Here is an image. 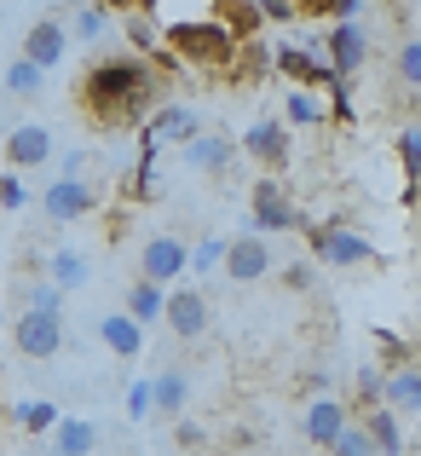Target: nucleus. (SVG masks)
Masks as SVG:
<instances>
[{
  "instance_id": "1",
  "label": "nucleus",
  "mask_w": 421,
  "mask_h": 456,
  "mask_svg": "<svg viewBox=\"0 0 421 456\" xmlns=\"http://www.w3.org/2000/svg\"><path fill=\"white\" fill-rule=\"evenodd\" d=\"M76 104L93 127H139L144 116L156 110V69L139 64L134 53H116V58H99V64L81 76L76 87Z\"/></svg>"
},
{
  "instance_id": "2",
  "label": "nucleus",
  "mask_w": 421,
  "mask_h": 456,
  "mask_svg": "<svg viewBox=\"0 0 421 456\" xmlns=\"http://www.w3.org/2000/svg\"><path fill=\"white\" fill-rule=\"evenodd\" d=\"M300 237L312 243V255L323 266H369L376 260V243L364 232H352L346 220H300Z\"/></svg>"
},
{
  "instance_id": "3",
  "label": "nucleus",
  "mask_w": 421,
  "mask_h": 456,
  "mask_svg": "<svg viewBox=\"0 0 421 456\" xmlns=\"http://www.w3.org/2000/svg\"><path fill=\"white\" fill-rule=\"evenodd\" d=\"M248 214H255V225L248 232L255 237H271V232H300V202L283 191V179H271V174H260L255 179V191H248Z\"/></svg>"
},
{
  "instance_id": "4",
  "label": "nucleus",
  "mask_w": 421,
  "mask_h": 456,
  "mask_svg": "<svg viewBox=\"0 0 421 456\" xmlns=\"http://www.w3.org/2000/svg\"><path fill=\"white\" fill-rule=\"evenodd\" d=\"M93 208H99V191H93L87 174H81V179H69V174H53V179H46V191H41L46 225H76V220H87Z\"/></svg>"
},
{
  "instance_id": "5",
  "label": "nucleus",
  "mask_w": 421,
  "mask_h": 456,
  "mask_svg": "<svg viewBox=\"0 0 421 456\" xmlns=\"http://www.w3.org/2000/svg\"><path fill=\"white\" fill-rule=\"evenodd\" d=\"M162 323L179 335V341H202V335H208V323H214L208 295L190 289V283H174V289H167V301H162Z\"/></svg>"
},
{
  "instance_id": "6",
  "label": "nucleus",
  "mask_w": 421,
  "mask_h": 456,
  "mask_svg": "<svg viewBox=\"0 0 421 456\" xmlns=\"http://www.w3.org/2000/svg\"><path fill=\"white\" fill-rule=\"evenodd\" d=\"M220 272H225L231 283H260L266 272H278V255H271L266 237L237 232V237H225V260H220Z\"/></svg>"
},
{
  "instance_id": "7",
  "label": "nucleus",
  "mask_w": 421,
  "mask_h": 456,
  "mask_svg": "<svg viewBox=\"0 0 421 456\" xmlns=\"http://www.w3.org/2000/svg\"><path fill=\"white\" fill-rule=\"evenodd\" d=\"M139 278L156 283V289H174V283L185 278V243H179L174 232L144 237V248H139Z\"/></svg>"
},
{
  "instance_id": "8",
  "label": "nucleus",
  "mask_w": 421,
  "mask_h": 456,
  "mask_svg": "<svg viewBox=\"0 0 421 456\" xmlns=\"http://www.w3.org/2000/svg\"><path fill=\"white\" fill-rule=\"evenodd\" d=\"M58 151L53 127L46 122H12L6 127V167H18V174H35V167H46Z\"/></svg>"
},
{
  "instance_id": "9",
  "label": "nucleus",
  "mask_w": 421,
  "mask_h": 456,
  "mask_svg": "<svg viewBox=\"0 0 421 456\" xmlns=\"http://www.w3.org/2000/svg\"><path fill=\"white\" fill-rule=\"evenodd\" d=\"M364 58H369V35L358 23H329L323 29V64H329V76L352 81L364 69Z\"/></svg>"
},
{
  "instance_id": "10",
  "label": "nucleus",
  "mask_w": 421,
  "mask_h": 456,
  "mask_svg": "<svg viewBox=\"0 0 421 456\" xmlns=\"http://www.w3.org/2000/svg\"><path fill=\"white\" fill-rule=\"evenodd\" d=\"M12 341H18V353H23V358L46 364V358H58V353H64V318L18 312V323H12Z\"/></svg>"
},
{
  "instance_id": "11",
  "label": "nucleus",
  "mask_w": 421,
  "mask_h": 456,
  "mask_svg": "<svg viewBox=\"0 0 421 456\" xmlns=\"http://www.w3.org/2000/svg\"><path fill=\"white\" fill-rule=\"evenodd\" d=\"M18 58H23V64H35L41 76H46V69H58V64L69 58V35H64V23H58V18H35L29 29H23Z\"/></svg>"
},
{
  "instance_id": "12",
  "label": "nucleus",
  "mask_w": 421,
  "mask_h": 456,
  "mask_svg": "<svg viewBox=\"0 0 421 456\" xmlns=\"http://www.w3.org/2000/svg\"><path fill=\"white\" fill-rule=\"evenodd\" d=\"M110 18L122 23L127 53H134L139 64H156V58L167 53V46H162V23L150 18V6H144V0H139V6H110Z\"/></svg>"
},
{
  "instance_id": "13",
  "label": "nucleus",
  "mask_w": 421,
  "mask_h": 456,
  "mask_svg": "<svg viewBox=\"0 0 421 456\" xmlns=\"http://www.w3.org/2000/svg\"><path fill=\"white\" fill-rule=\"evenodd\" d=\"M346 422H352V411H346V399H335V393H323V399H306V411H300V434H306L318 451H329L335 439H341Z\"/></svg>"
},
{
  "instance_id": "14",
  "label": "nucleus",
  "mask_w": 421,
  "mask_h": 456,
  "mask_svg": "<svg viewBox=\"0 0 421 456\" xmlns=\"http://www.w3.org/2000/svg\"><path fill=\"white\" fill-rule=\"evenodd\" d=\"M237 151H243V156H255V162L266 167L271 179H278L283 167H288V127H283V122H255V127H243Z\"/></svg>"
},
{
  "instance_id": "15",
  "label": "nucleus",
  "mask_w": 421,
  "mask_h": 456,
  "mask_svg": "<svg viewBox=\"0 0 421 456\" xmlns=\"http://www.w3.org/2000/svg\"><path fill=\"white\" fill-rule=\"evenodd\" d=\"M185 162H190V174H214V179H220L225 167L237 162V139L220 134V127H202V134L185 145Z\"/></svg>"
},
{
  "instance_id": "16",
  "label": "nucleus",
  "mask_w": 421,
  "mask_h": 456,
  "mask_svg": "<svg viewBox=\"0 0 421 456\" xmlns=\"http://www.w3.org/2000/svg\"><path fill=\"white\" fill-rule=\"evenodd\" d=\"M99 341H104L110 358H127V364L144 358V330L127 318V312H99Z\"/></svg>"
},
{
  "instance_id": "17",
  "label": "nucleus",
  "mask_w": 421,
  "mask_h": 456,
  "mask_svg": "<svg viewBox=\"0 0 421 456\" xmlns=\"http://www.w3.org/2000/svg\"><path fill=\"white\" fill-rule=\"evenodd\" d=\"M185 404H190V376L185 370H156L150 376V411L167 416V422H179Z\"/></svg>"
},
{
  "instance_id": "18",
  "label": "nucleus",
  "mask_w": 421,
  "mask_h": 456,
  "mask_svg": "<svg viewBox=\"0 0 421 456\" xmlns=\"http://www.w3.org/2000/svg\"><path fill=\"white\" fill-rule=\"evenodd\" d=\"M208 12H214V23H220V29L231 35L237 46H243V41H260V29H266V23H260V6H255V0H214Z\"/></svg>"
},
{
  "instance_id": "19",
  "label": "nucleus",
  "mask_w": 421,
  "mask_h": 456,
  "mask_svg": "<svg viewBox=\"0 0 421 456\" xmlns=\"http://www.w3.org/2000/svg\"><path fill=\"white\" fill-rule=\"evenodd\" d=\"M381 404H387L393 416H416L421 411V370L416 364L387 370V376H381Z\"/></svg>"
},
{
  "instance_id": "20",
  "label": "nucleus",
  "mask_w": 421,
  "mask_h": 456,
  "mask_svg": "<svg viewBox=\"0 0 421 456\" xmlns=\"http://www.w3.org/2000/svg\"><path fill=\"white\" fill-rule=\"evenodd\" d=\"M358 428H364V439H369V451H376V456H404V428H399V416H393L387 404L364 411V416H358Z\"/></svg>"
},
{
  "instance_id": "21",
  "label": "nucleus",
  "mask_w": 421,
  "mask_h": 456,
  "mask_svg": "<svg viewBox=\"0 0 421 456\" xmlns=\"http://www.w3.org/2000/svg\"><path fill=\"white\" fill-rule=\"evenodd\" d=\"M46 283H53V289H87V283H93V260L87 255H81V248H58V255L53 260H46Z\"/></svg>"
},
{
  "instance_id": "22",
  "label": "nucleus",
  "mask_w": 421,
  "mask_h": 456,
  "mask_svg": "<svg viewBox=\"0 0 421 456\" xmlns=\"http://www.w3.org/2000/svg\"><path fill=\"white\" fill-rule=\"evenodd\" d=\"M46 445H53V456H87L99 445V428L81 422V416H58V428L46 434Z\"/></svg>"
},
{
  "instance_id": "23",
  "label": "nucleus",
  "mask_w": 421,
  "mask_h": 456,
  "mask_svg": "<svg viewBox=\"0 0 421 456\" xmlns=\"http://www.w3.org/2000/svg\"><path fill=\"white\" fill-rule=\"evenodd\" d=\"M162 301H167V289H156V283H144V278H134L127 283V318L139 323V330H150V323H162Z\"/></svg>"
},
{
  "instance_id": "24",
  "label": "nucleus",
  "mask_w": 421,
  "mask_h": 456,
  "mask_svg": "<svg viewBox=\"0 0 421 456\" xmlns=\"http://www.w3.org/2000/svg\"><path fill=\"white\" fill-rule=\"evenodd\" d=\"M266 69H271V53H266V41H243V46L231 53V64H225V76H231L237 87H255V81L266 76Z\"/></svg>"
},
{
  "instance_id": "25",
  "label": "nucleus",
  "mask_w": 421,
  "mask_h": 456,
  "mask_svg": "<svg viewBox=\"0 0 421 456\" xmlns=\"http://www.w3.org/2000/svg\"><path fill=\"white\" fill-rule=\"evenodd\" d=\"M64 35H69V41H104V35H110V6H69L64 12Z\"/></svg>"
},
{
  "instance_id": "26",
  "label": "nucleus",
  "mask_w": 421,
  "mask_h": 456,
  "mask_svg": "<svg viewBox=\"0 0 421 456\" xmlns=\"http://www.w3.org/2000/svg\"><path fill=\"white\" fill-rule=\"evenodd\" d=\"M12 416H18V428H23V434L46 439V434L58 428V416H64V411H58L53 399H23V404H12Z\"/></svg>"
},
{
  "instance_id": "27",
  "label": "nucleus",
  "mask_w": 421,
  "mask_h": 456,
  "mask_svg": "<svg viewBox=\"0 0 421 456\" xmlns=\"http://www.w3.org/2000/svg\"><path fill=\"white\" fill-rule=\"evenodd\" d=\"M0 81H6V99H41V87H46V76L35 64H23V58L0 64Z\"/></svg>"
},
{
  "instance_id": "28",
  "label": "nucleus",
  "mask_w": 421,
  "mask_h": 456,
  "mask_svg": "<svg viewBox=\"0 0 421 456\" xmlns=\"http://www.w3.org/2000/svg\"><path fill=\"white\" fill-rule=\"evenodd\" d=\"M225 260V237H197V243H185V272H197V278H214Z\"/></svg>"
},
{
  "instance_id": "29",
  "label": "nucleus",
  "mask_w": 421,
  "mask_h": 456,
  "mask_svg": "<svg viewBox=\"0 0 421 456\" xmlns=\"http://www.w3.org/2000/svg\"><path fill=\"white\" fill-rule=\"evenodd\" d=\"M283 122L288 127H318V122H329V116H323V99H318V93H288V99H283Z\"/></svg>"
},
{
  "instance_id": "30",
  "label": "nucleus",
  "mask_w": 421,
  "mask_h": 456,
  "mask_svg": "<svg viewBox=\"0 0 421 456\" xmlns=\"http://www.w3.org/2000/svg\"><path fill=\"white\" fill-rule=\"evenodd\" d=\"M23 312H41V318H64V289H53L46 278L23 283Z\"/></svg>"
},
{
  "instance_id": "31",
  "label": "nucleus",
  "mask_w": 421,
  "mask_h": 456,
  "mask_svg": "<svg viewBox=\"0 0 421 456\" xmlns=\"http://www.w3.org/2000/svg\"><path fill=\"white\" fill-rule=\"evenodd\" d=\"M393 151H399V162H404V185H416L421 179V122H404L399 139H393Z\"/></svg>"
},
{
  "instance_id": "32",
  "label": "nucleus",
  "mask_w": 421,
  "mask_h": 456,
  "mask_svg": "<svg viewBox=\"0 0 421 456\" xmlns=\"http://www.w3.org/2000/svg\"><path fill=\"white\" fill-rule=\"evenodd\" d=\"M376 404H381V370H352V399H346V411H358V416H364V411H376Z\"/></svg>"
},
{
  "instance_id": "33",
  "label": "nucleus",
  "mask_w": 421,
  "mask_h": 456,
  "mask_svg": "<svg viewBox=\"0 0 421 456\" xmlns=\"http://www.w3.org/2000/svg\"><path fill=\"white\" fill-rule=\"evenodd\" d=\"M376 346H381V364H387V370L416 364V346L404 341V335H393V330H376ZM387 370H381V376H387Z\"/></svg>"
},
{
  "instance_id": "34",
  "label": "nucleus",
  "mask_w": 421,
  "mask_h": 456,
  "mask_svg": "<svg viewBox=\"0 0 421 456\" xmlns=\"http://www.w3.org/2000/svg\"><path fill=\"white\" fill-rule=\"evenodd\" d=\"M399 81H404V93L421 87V41H416V35L399 41Z\"/></svg>"
},
{
  "instance_id": "35",
  "label": "nucleus",
  "mask_w": 421,
  "mask_h": 456,
  "mask_svg": "<svg viewBox=\"0 0 421 456\" xmlns=\"http://www.w3.org/2000/svg\"><path fill=\"white\" fill-rule=\"evenodd\" d=\"M323 93H329V110H323V116H335V122H352V116H358V104H352V81L335 76Z\"/></svg>"
},
{
  "instance_id": "36",
  "label": "nucleus",
  "mask_w": 421,
  "mask_h": 456,
  "mask_svg": "<svg viewBox=\"0 0 421 456\" xmlns=\"http://www.w3.org/2000/svg\"><path fill=\"white\" fill-rule=\"evenodd\" d=\"M0 208H6V214H23V208H29V185H23L18 174H0Z\"/></svg>"
},
{
  "instance_id": "37",
  "label": "nucleus",
  "mask_w": 421,
  "mask_h": 456,
  "mask_svg": "<svg viewBox=\"0 0 421 456\" xmlns=\"http://www.w3.org/2000/svg\"><path fill=\"white\" fill-rule=\"evenodd\" d=\"M329 456H376V451H369L364 428H358V422H346V428H341V439L329 445Z\"/></svg>"
},
{
  "instance_id": "38",
  "label": "nucleus",
  "mask_w": 421,
  "mask_h": 456,
  "mask_svg": "<svg viewBox=\"0 0 421 456\" xmlns=\"http://www.w3.org/2000/svg\"><path fill=\"white\" fill-rule=\"evenodd\" d=\"M122 411H127V422H144V416H156V411H150V376L127 387V404H122Z\"/></svg>"
},
{
  "instance_id": "39",
  "label": "nucleus",
  "mask_w": 421,
  "mask_h": 456,
  "mask_svg": "<svg viewBox=\"0 0 421 456\" xmlns=\"http://www.w3.org/2000/svg\"><path fill=\"white\" fill-rule=\"evenodd\" d=\"M260 23H300L295 0H260Z\"/></svg>"
},
{
  "instance_id": "40",
  "label": "nucleus",
  "mask_w": 421,
  "mask_h": 456,
  "mask_svg": "<svg viewBox=\"0 0 421 456\" xmlns=\"http://www.w3.org/2000/svg\"><path fill=\"white\" fill-rule=\"evenodd\" d=\"M283 283H288V289H295V295H306V289H312V260H288Z\"/></svg>"
},
{
  "instance_id": "41",
  "label": "nucleus",
  "mask_w": 421,
  "mask_h": 456,
  "mask_svg": "<svg viewBox=\"0 0 421 456\" xmlns=\"http://www.w3.org/2000/svg\"><path fill=\"white\" fill-rule=\"evenodd\" d=\"M174 439H179V445H202V428H197V422H185V416H179Z\"/></svg>"
},
{
  "instance_id": "42",
  "label": "nucleus",
  "mask_w": 421,
  "mask_h": 456,
  "mask_svg": "<svg viewBox=\"0 0 421 456\" xmlns=\"http://www.w3.org/2000/svg\"><path fill=\"white\" fill-rule=\"evenodd\" d=\"M0 272H6V255H0Z\"/></svg>"
},
{
  "instance_id": "43",
  "label": "nucleus",
  "mask_w": 421,
  "mask_h": 456,
  "mask_svg": "<svg viewBox=\"0 0 421 456\" xmlns=\"http://www.w3.org/2000/svg\"><path fill=\"white\" fill-rule=\"evenodd\" d=\"M0 18H6V6H0Z\"/></svg>"
}]
</instances>
